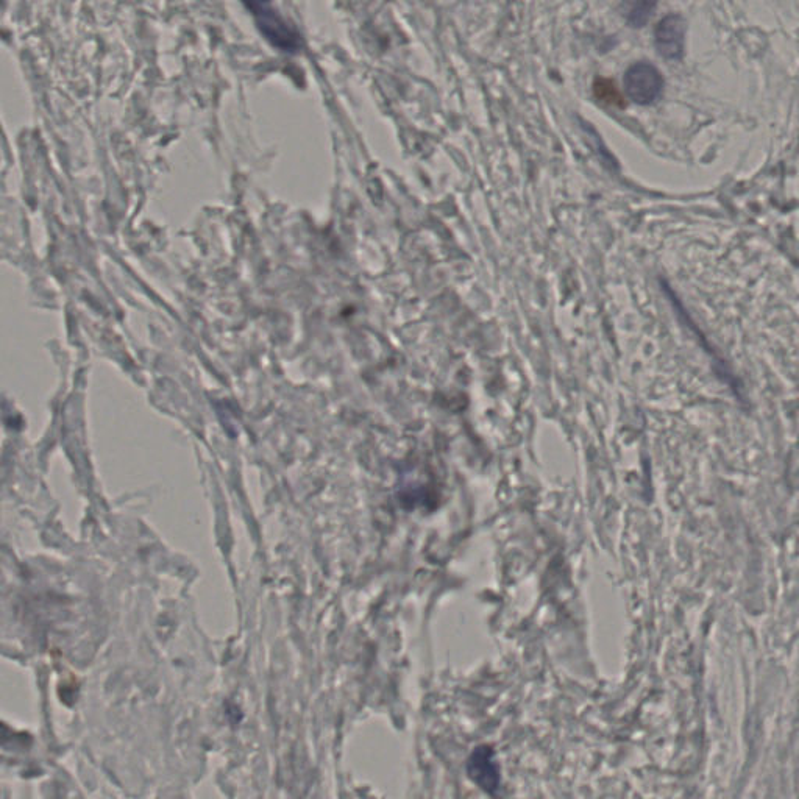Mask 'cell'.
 <instances>
[{"mask_svg": "<svg viewBox=\"0 0 799 799\" xmlns=\"http://www.w3.org/2000/svg\"><path fill=\"white\" fill-rule=\"evenodd\" d=\"M664 85V75L647 61H639L629 66L623 77L626 96L631 102L642 107L653 105L664 93Z\"/></svg>", "mask_w": 799, "mask_h": 799, "instance_id": "1", "label": "cell"}, {"mask_svg": "<svg viewBox=\"0 0 799 799\" xmlns=\"http://www.w3.org/2000/svg\"><path fill=\"white\" fill-rule=\"evenodd\" d=\"M686 21L681 15H668L654 29V46L665 60H681L686 54Z\"/></svg>", "mask_w": 799, "mask_h": 799, "instance_id": "2", "label": "cell"}, {"mask_svg": "<svg viewBox=\"0 0 799 799\" xmlns=\"http://www.w3.org/2000/svg\"><path fill=\"white\" fill-rule=\"evenodd\" d=\"M469 775L476 784L480 785L481 789L487 792H494L498 789V776L497 765L494 762V754L489 748H478L473 753L472 759L469 762Z\"/></svg>", "mask_w": 799, "mask_h": 799, "instance_id": "3", "label": "cell"}, {"mask_svg": "<svg viewBox=\"0 0 799 799\" xmlns=\"http://www.w3.org/2000/svg\"><path fill=\"white\" fill-rule=\"evenodd\" d=\"M657 7V0H623L622 13L634 29L645 27Z\"/></svg>", "mask_w": 799, "mask_h": 799, "instance_id": "4", "label": "cell"}, {"mask_svg": "<svg viewBox=\"0 0 799 799\" xmlns=\"http://www.w3.org/2000/svg\"><path fill=\"white\" fill-rule=\"evenodd\" d=\"M595 99L604 107H623L622 94L612 80L597 79L594 83Z\"/></svg>", "mask_w": 799, "mask_h": 799, "instance_id": "5", "label": "cell"}]
</instances>
